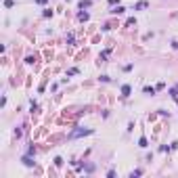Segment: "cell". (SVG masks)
I'll return each mask as SVG.
<instances>
[{"label":"cell","instance_id":"11","mask_svg":"<svg viewBox=\"0 0 178 178\" xmlns=\"http://www.w3.org/2000/svg\"><path fill=\"white\" fill-rule=\"evenodd\" d=\"M4 6H6V9H13V6H15V0H4Z\"/></svg>","mask_w":178,"mask_h":178},{"label":"cell","instance_id":"3","mask_svg":"<svg viewBox=\"0 0 178 178\" xmlns=\"http://www.w3.org/2000/svg\"><path fill=\"white\" fill-rule=\"evenodd\" d=\"M149 6V2H147V0H138V2L134 4V9H132V11H145Z\"/></svg>","mask_w":178,"mask_h":178},{"label":"cell","instance_id":"19","mask_svg":"<svg viewBox=\"0 0 178 178\" xmlns=\"http://www.w3.org/2000/svg\"><path fill=\"white\" fill-rule=\"evenodd\" d=\"M172 48H178V40H174V42H172Z\"/></svg>","mask_w":178,"mask_h":178},{"label":"cell","instance_id":"10","mask_svg":"<svg viewBox=\"0 0 178 178\" xmlns=\"http://www.w3.org/2000/svg\"><path fill=\"white\" fill-rule=\"evenodd\" d=\"M88 17H90V15H88V13H86V11H84V13H80V15H78V19H80V21H88Z\"/></svg>","mask_w":178,"mask_h":178},{"label":"cell","instance_id":"4","mask_svg":"<svg viewBox=\"0 0 178 178\" xmlns=\"http://www.w3.org/2000/svg\"><path fill=\"white\" fill-rule=\"evenodd\" d=\"M130 92H132V86H130V84H124V86H122V97H124V99H128V97H130Z\"/></svg>","mask_w":178,"mask_h":178},{"label":"cell","instance_id":"9","mask_svg":"<svg viewBox=\"0 0 178 178\" xmlns=\"http://www.w3.org/2000/svg\"><path fill=\"white\" fill-rule=\"evenodd\" d=\"M170 97L178 103V88H170Z\"/></svg>","mask_w":178,"mask_h":178},{"label":"cell","instance_id":"15","mask_svg":"<svg viewBox=\"0 0 178 178\" xmlns=\"http://www.w3.org/2000/svg\"><path fill=\"white\" fill-rule=\"evenodd\" d=\"M143 170H134V172H130V178H134V176H141Z\"/></svg>","mask_w":178,"mask_h":178},{"label":"cell","instance_id":"5","mask_svg":"<svg viewBox=\"0 0 178 178\" xmlns=\"http://www.w3.org/2000/svg\"><path fill=\"white\" fill-rule=\"evenodd\" d=\"M92 4V0H80V4H78V9L80 11H84V9H88V6H90Z\"/></svg>","mask_w":178,"mask_h":178},{"label":"cell","instance_id":"2","mask_svg":"<svg viewBox=\"0 0 178 178\" xmlns=\"http://www.w3.org/2000/svg\"><path fill=\"white\" fill-rule=\"evenodd\" d=\"M21 161H23V166H25V168H34V164H36V161L32 159V155H30V153H27V155H23V157H21Z\"/></svg>","mask_w":178,"mask_h":178},{"label":"cell","instance_id":"1","mask_svg":"<svg viewBox=\"0 0 178 178\" xmlns=\"http://www.w3.org/2000/svg\"><path fill=\"white\" fill-rule=\"evenodd\" d=\"M92 132H94L92 128H82V126H78L76 130H71V132H69V138L74 141V138H80V136H90Z\"/></svg>","mask_w":178,"mask_h":178},{"label":"cell","instance_id":"17","mask_svg":"<svg viewBox=\"0 0 178 178\" xmlns=\"http://www.w3.org/2000/svg\"><path fill=\"white\" fill-rule=\"evenodd\" d=\"M99 80H101V82H111V78H109V76H101Z\"/></svg>","mask_w":178,"mask_h":178},{"label":"cell","instance_id":"12","mask_svg":"<svg viewBox=\"0 0 178 178\" xmlns=\"http://www.w3.org/2000/svg\"><path fill=\"white\" fill-rule=\"evenodd\" d=\"M42 17H53V11H50V9H44V11H42Z\"/></svg>","mask_w":178,"mask_h":178},{"label":"cell","instance_id":"6","mask_svg":"<svg viewBox=\"0 0 178 178\" xmlns=\"http://www.w3.org/2000/svg\"><path fill=\"white\" fill-rule=\"evenodd\" d=\"M138 147H141V149H147V147H149V141H147V136H145V134L138 138Z\"/></svg>","mask_w":178,"mask_h":178},{"label":"cell","instance_id":"13","mask_svg":"<svg viewBox=\"0 0 178 178\" xmlns=\"http://www.w3.org/2000/svg\"><path fill=\"white\" fill-rule=\"evenodd\" d=\"M78 74V67H71L69 71H67V78H71V76H76Z\"/></svg>","mask_w":178,"mask_h":178},{"label":"cell","instance_id":"14","mask_svg":"<svg viewBox=\"0 0 178 178\" xmlns=\"http://www.w3.org/2000/svg\"><path fill=\"white\" fill-rule=\"evenodd\" d=\"M55 166L61 168V166H63V157H55Z\"/></svg>","mask_w":178,"mask_h":178},{"label":"cell","instance_id":"18","mask_svg":"<svg viewBox=\"0 0 178 178\" xmlns=\"http://www.w3.org/2000/svg\"><path fill=\"white\" fill-rule=\"evenodd\" d=\"M36 4H46V0H34Z\"/></svg>","mask_w":178,"mask_h":178},{"label":"cell","instance_id":"8","mask_svg":"<svg viewBox=\"0 0 178 178\" xmlns=\"http://www.w3.org/2000/svg\"><path fill=\"white\" fill-rule=\"evenodd\" d=\"M155 90H157V88H153V86H145V88H143V92H145V94H151V97L155 94Z\"/></svg>","mask_w":178,"mask_h":178},{"label":"cell","instance_id":"16","mask_svg":"<svg viewBox=\"0 0 178 178\" xmlns=\"http://www.w3.org/2000/svg\"><path fill=\"white\" fill-rule=\"evenodd\" d=\"M74 40H76V38H74V34H69V36H67V44H74Z\"/></svg>","mask_w":178,"mask_h":178},{"label":"cell","instance_id":"7","mask_svg":"<svg viewBox=\"0 0 178 178\" xmlns=\"http://www.w3.org/2000/svg\"><path fill=\"white\" fill-rule=\"evenodd\" d=\"M124 11H126V9H124V6H120V4H117V6H115V9H111V11H109V13H111V15H122V13H124Z\"/></svg>","mask_w":178,"mask_h":178},{"label":"cell","instance_id":"20","mask_svg":"<svg viewBox=\"0 0 178 178\" xmlns=\"http://www.w3.org/2000/svg\"><path fill=\"white\" fill-rule=\"evenodd\" d=\"M115 2H117V0H109V4H115Z\"/></svg>","mask_w":178,"mask_h":178}]
</instances>
